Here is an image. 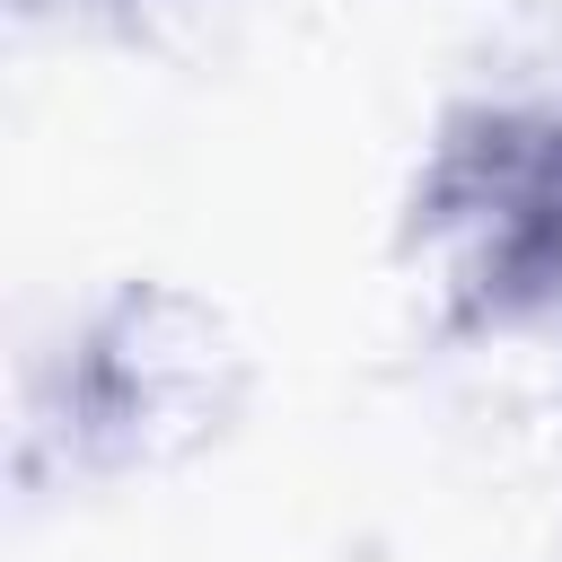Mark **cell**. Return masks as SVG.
<instances>
[{
    "label": "cell",
    "mask_w": 562,
    "mask_h": 562,
    "mask_svg": "<svg viewBox=\"0 0 562 562\" xmlns=\"http://www.w3.org/2000/svg\"><path fill=\"white\" fill-rule=\"evenodd\" d=\"M422 237L474 307H527L562 281V123L483 114L448 132L422 184Z\"/></svg>",
    "instance_id": "1"
}]
</instances>
